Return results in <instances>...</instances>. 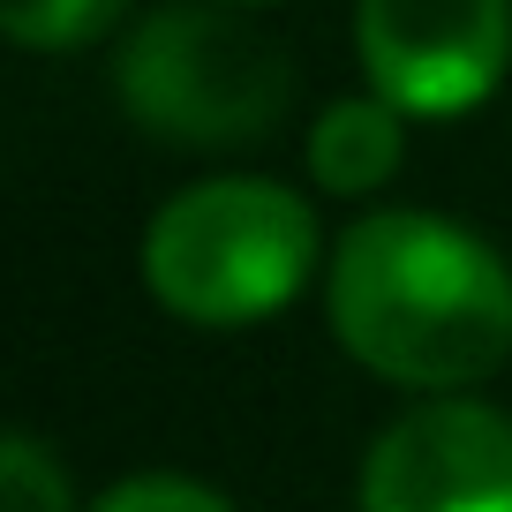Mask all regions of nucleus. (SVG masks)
<instances>
[{"label":"nucleus","mask_w":512,"mask_h":512,"mask_svg":"<svg viewBox=\"0 0 512 512\" xmlns=\"http://www.w3.org/2000/svg\"><path fill=\"white\" fill-rule=\"evenodd\" d=\"M362 512H512V422L482 400L407 407L362 460Z\"/></svg>","instance_id":"obj_5"},{"label":"nucleus","mask_w":512,"mask_h":512,"mask_svg":"<svg viewBox=\"0 0 512 512\" xmlns=\"http://www.w3.org/2000/svg\"><path fill=\"white\" fill-rule=\"evenodd\" d=\"M339 347L384 384L460 392L512 354V272L445 211H369L332 249Z\"/></svg>","instance_id":"obj_1"},{"label":"nucleus","mask_w":512,"mask_h":512,"mask_svg":"<svg viewBox=\"0 0 512 512\" xmlns=\"http://www.w3.org/2000/svg\"><path fill=\"white\" fill-rule=\"evenodd\" d=\"M317 264V211L264 174H219L166 196L144 234V287L189 324H264Z\"/></svg>","instance_id":"obj_2"},{"label":"nucleus","mask_w":512,"mask_h":512,"mask_svg":"<svg viewBox=\"0 0 512 512\" xmlns=\"http://www.w3.org/2000/svg\"><path fill=\"white\" fill-rule=\"evenodd\" d=\"M0 512H76L61 460L38 437H8L0 445Z\"/></svg>","instance_id":"obj_8"},{"label":"nucleus","mask_w":512,"mask_h":512,"mask_svg":"<svg viewBox=\"0 0 512 512\" xmlns=\"http://www.w3.org/2000/svg\"><path fill=\"white\" fill-rule=\"evenodd\" d=\"M91 512H234V505L219 490H204V482H189V475H128Z\"/></svg>","instance_id":"obj_9"},{"label":"nucleus","mask_w":512,"mask_h":512,"mask_svg":"<svg viewBox=\"0 0 512 512\" xmlns=\"http://www.w3.org/2000/svg\"><path fill=\"white\" fill-rule=\"evenodd\" d=\"M354 53L400 113L460 121L505 83L512 0H354Z\"/></svg>","instance_id":"obj_4"},{"label":"nucleus","mask_w":512,"mask_h":512,"mask_svg":"<svg viewBox=\"0 0 512 512\" xmlns=\"http://www.w3.org/2000/svg\"><path fill=\"white\" fill-rule=\"evenodd\" d=\"M226 8H272V0H226Z\"/></svg>","instance_id":"obj_10"},{"label":"nucleus","mask_w":512,"mask_h":512,"mask_svg":"<svg viewBox=\"0 0 512 512\" xmlns=\"http://www.w3.org/2000/svg\"><path fill=\"white\" fill-rule=\"evenodd\" d=\"M121 16V0H0V23L8 38L31 53H68V46H91L106 23Z\"/></svg>","instance_id":"obj_7"},{"label":"nucleus","mask_w":512,"mask_h":512,"mask_svg":"<svg viewBox=\"0 0 512 512\" xmlns=\"http://www.w3.org/2000/svg\"><path fill=\"white\" fill-rule=\"evenodd\" d=\"M407 159V113L392 98H332L309 128V174L332 196H369Z\"/></svg>","instance_id":"obj_6"},{"label":"nucleus","mask_w":512,"mask_h":512,"mask_svg":"<svg viewBox=\"0 0 512 512\" xmlns=\"http://www.w3.org/2000/svg\"><path fill=\"white\" fill-rule=\"evenodd\" d=\"M113 91H121L128 121H144L166 144L226 151L279 128L294 68L256 23L196 0V8H159L121 38Z\"/></svg>","instance_id":"obj_3"}]
</instances>
